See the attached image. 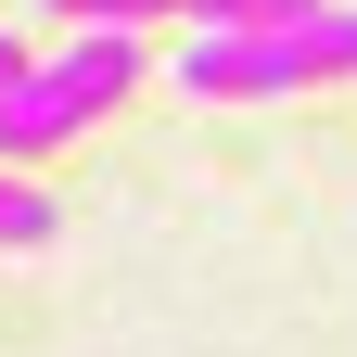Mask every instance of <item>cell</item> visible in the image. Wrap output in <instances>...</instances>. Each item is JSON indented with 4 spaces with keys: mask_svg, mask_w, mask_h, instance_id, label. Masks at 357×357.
I'll return each mask as SVG.
<instances>
[{
    "mask_svg": "<svg viewBox=\"0 0 357 357\" xmlns=\"http://www.w3.org/2000/svg\"><path fill=\"white\" fill-rule=\"evenodd\" d=\"M141 38H153V26H77L64 52H26L13 77H0V166L64 153V141H89V128H115L128 89H141V64H153Z\"/></svg>",
    "mask_w": 357,
    "mask_h": 357,
    "instance_id": "obj_1",
    "label": "cell"
},
{
    "mask_svg": "<svg viewBox=\"0 0 357 357\" xmlns=\"http://www.w3.org/2000/svg\"><path fill=\"white\" fill-rule=\"evenodd\" d=\"M166 77L192 89V102H281V89H332L357 77V0H319L306 26H178Z\"/></svg>",
    "mask_w": 357,
    "mask_h": 357,
    "instance_id": "obj_2",
    "label": "cell"
},
{
    "mask_svg": "<svg viewBox=\"0 0 357 357\" xmlns=\"http://www.w3.org/2000/svg\"><path fill=\"white\" fill-rule=\"evenodd\" d=\"M52 243H64V204L26 166H0V255H52Z\"/></svg>",
    "mask_w": 357,
    "mask_h": 357,
    "instance_id": "obj_3",
    "label": "cell"
},
{
    "mask_svg": "<svg viewBox=\"0 0 357 357\" xmlns=\"http://www.w3.org/2000/svg\"><path fill=\"white\" fill-rule=\"evenodd\" d=\"M306 13H319V0H178V26H306Z\"/></svg>",
    "mask_w": 357,
    "mask_h": 357,
    "instance_id": "obj_4",
    "label": "cell"
},
{
    "mask_svg": "<svg viewBox=\"0 0 357 357\" xmlns=\"http://www.w3.org/2000/svg\"><path fill=\"white\" fill-rule=\"evenodd\" d=\"M52 26H178V0H38Z\"/></svg>",
    "mask_w": 357,
    "mask_h": 357,
    "instance_id": "obj_5",
    "label": "cell"
},
{
    "mask_svg": "<svg viewBox=\"0 0 357 357\" xmlns=\"http://www.w3.org/2000/svg\"><path fill=\"white\" fill-rule=\"evenodd\" d=\"M13 64H26V38H13V26H0V77H13Z\"/></svg>",
    "mask_w": 357,
    "mask_h": 357,
    "instance_id": "obj_6",
    "label": "cell"
}]
</instances>
